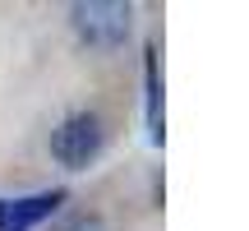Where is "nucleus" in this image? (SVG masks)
I'll list each match as a JSON object with an SVG mask.
<instances>
[{
  "label": "nucleus",
  "instance_id": "obj_1",
  "mask_svg": "<svg viewBox=\"0 0 249 231\" xmlns=\"http://www.w3.org/2000/svg\"><path fill=\"white\" fill-rule=\"evenodd\" d=\"M70 23H74V33H79L83 46L116 51L134 33V9L120 5V0H79V5L70 9Z\"/></svg>",
  "mask_w": 249,
  "mask_h": 231
},
{
  "label": "nucleus",
  "instance_id": "obj_2",
  "mask_svg": "<svg viewBox=\"0 0 249 231\" xmlns=\"http://www.w3.org/2000/svg\"><path fill=\"white\" fill-rule=\"evenodd\" d=\"M102 148H107V130L92 111H74L51 130V157L65 171H88L102 157Z\"/></svg>",
  "mask_w": 249,
  "mask_h": 231
},
{
  "label": "nucleus",
  "instance_id": "obj_3",
  "mask_svg": "<svg viewBox=\"0 0 249 231\" xmlns=\"http://www.w3.org/2000/svg\"><path fill=\"white\" fill-rule=\"evenodd\" d=\"M60 204H65V190H42V194H28V199H0V231H33Z\"/></svg>",
  "mask_w": 249,
  "mask_h": 231
},
{
  "label": "nucleus",
  "instance_id": "obj_4",
  "mask_svg": "<svg viewBox=\"0 0 249 231\" xmlns=\"http://www.w3.org/2000/svg\"><path fill=\"white\" fill-rule=\"evenodd\" d=\"M148 130H152V143L166 139L161 130V83H157V51L148 46Z\"/></svg>",
  "mask_w": 249,
  "mask_h": 231
}]
</instances>
